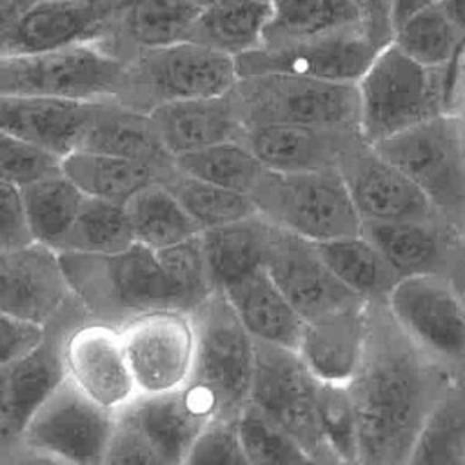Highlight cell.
I'll use <instances>...</instances> for the list:
<instances>
[{
  "instance_id": "6da1fadb",
  "label": "cell",
  "mask_w": 465,
  "mask_h": 465,
  "mask_svg": "<svg viewBox=\"0 0 465 465\" xmlns=\"http://www.w3.org/2000/svg\"><path fill=\"white\" fill-rule=\"evenodd\" d=\"M454 383L401 331L385 300H369L363 354L347 383L358 420V463H409L429 414Z\"/></svg>"
},
{
  "instance_id": "7a4b0ae2",
  "label": "cell",
  "mask_w": 465,
  "mask_h": 465,
  "mask_svg": "<svg viewBox=\"0 0 465 465\" xmlns=\"http://www.w3.org/2000/svg\"><path fill=\"white\" fill-rule=\"evenodd\" d=\"M71 294L91 320L114 327L160 309L191 307L163 271L156 251L138 242L116 252H58Z\"/></svg>"
},
{
  "instance_id": "3957f363",
  "label": "cell",
  "mask_w": 465,
  "mask_h": 465,
  "mask_svg": "<svg viewBox=\"0 0 465 465\" xmlns=\"http://www.w3.org/2000/svg\"><path fill=\"white\" fill-rule=\"evenodd\" d=\"M360 133L369 145L441 113L456 111V85L445 67H427L392 40L356 82Z\"/></svg>"
},
{
  "instance_id": "277c9868",
  "label": "cell",
  "mask_w": 465,
  "mask_h": 465,
  "mask_svg": "<svg viewBox=\"0 0 465 465\" xmlns=\"http://www.w3.org/2000/svg\"><path fill=\"white\" fill-rule=\"evenodd\" d=\"M242 127H358L356 82H332L291 73L242 74L227 91Z\"/></svg>"
},
{
  "instance_id": "5b68a950",
  "label": "cell",
  "mask_w": 465,
  "mask_h": 465,
  "mask_svg": "<svg viewBox=\"0 0 465 465\" xmlns=\"http://www.w3.org/2000/svg\"><path fill=\"white\" fill-rule=\"evenodd\" d=\"M405 173L438 216L465 238V120L441 113L372 145Z\"/></svg>"
},
{
  "instance_id": "8992f818",
  "label": "cell",
  "mask_w": 465,
  "mask_h": 465,
  "mask_svg": "<svg viewBox=\"0 0 465 465\" xmlns=\"http://www.w3.org/2000/svg\"><path fill=\"white\" fill-rule=\"evenodd\" d=\"M191 318L196 345L187 385L209 403L214 418H238L251 394L254 340L218 289L191 311Z\"/></svg>"
},
{
  "instance_id": "52a82bcc",
  "label": "cell",
  "mask_w": 465,
  "mask_h": 465,
  "mask_svg": "<svg viewBox=\"0 0 465 465\" xmlns=\"http://www.w3.org/2000/svg\"><path fill=\"white\" fill-rule=\"evenodd\" d=\"M236 78L232 56L182 40L138 49L127 56L116 100L136 111L151 113L176 100L225 94Z\"/></svg>"
},
{
  "instance_id": "ba28073f",
  "label": "cell",
  "mask_w": 465,
  "mask_h": 465,
  "mask_svg": "<svg viewBox=\"0 0 465 465\" xmlns=\"http://www.w3.org/2000/svg\"><path fill=\"white\" fill-rule=\"evenodd\" d=\"M272 225L322 242L361 232V218L338 171L265 169L249 193Z\"/></svg>"
},
{
  "instance_id": "9c48e42d",
  "label": "cell",
  "mask_w": 465,
  "mask_h": 465,
  "mask_svg": "<svg viewBox=\"0 0 465 465\" xmlns=\"http://www.w3.org/2000/svg\"><path fill=\"white\" fill-rule=\"evenodd\" d=\"M124 69L125 60L104 42L0 56V94L116 100Z\"/></svg>"
},
{
  "instance_id": "30bf717a",
  "label": "cell",
  "mask_w": 465,
  "mask_h": 465,
  "mask_svg": "<svg viewBox=\"0 0 465 465\" xmlns=\"http://www.w3.org/2000/svg\"><path fill=\"white\" fill-rule=\"evenodd\" d=\"M254 340V338H252ZM318 380L292 349L254 340L249 401L278 423L312 463H336L316 412Z\"/></svg>"
},
{
  "instance_id": "8fae6325",
  "label": "cell",
  "mask_w": 465,
  "mask_h": 465,
  "mask_svg": "<svg viewBox=\"0 0 465 465\" xmlns=\"http://www.w3.org/2000/svg\"><path fill=\"white\" fill-rule=\"evenodd\" d=\"M401 331L454 381H465V303L443 274H414L396 282L385 298Z\"/></svg>"
},
{
  "instance_id": "7c38bea8",
  "label": "cell",
  "mask_w": 465,
  "mask_h": 465,
  "mask_svg": "<svg viewBox=\"0 0 465 465\" xmlns=\"http://www.w3.org/2000/svg\"><path fill=\"white\" fill-rule=\"evenodd\" d=\"M114 412L64 378L27 418L18 443L27 452L62 463H104Z\"/></svg>"
},
{
  "instance_id": "4fadbf2b",
  "label": "cell",
  "mask_w": 465,
  "mask_h": 465,
  "mask_svg": "<svg viewBox=\"0 0 465 465\" xmlns=\"http://www.w3.org/2000/svg\"><path fill=\"white\" fill-rule=\"evenodd\" d=\"M391 35L365 24L302 40L258 45L234 56L236 73H291L332 82H358Z\"/></svg>"
},
{
  "instance_id": "5bb4252c",
  "label": "cell",
  "mask_w": 465,
  "mask_h": 465,
  "mask_svg": "<svg viewBox=\"0 0 465 465\" xmlns=\"http://www.w3.org/2000/svg\"><path fill=\"white\" fill-rule=\"evenodd\" d=\"M118 331L138 394L167 392L189 381L196 345L191 312L151 311Z\"/></svg>"
},
{
  "instance_id": "9a60e30c",
  "label": "cell",
  "mask_w": 465,
  "mask_h": 465,
  "mask_svg": "<svg viewBox=\"0 0 465 465\" xmlns=\"http://www.w3.org/2000/svg\"><path fill=\"white\" fill-rule=\"evenodd\" d=\"M263 267L305 322L367 302L332 274L318 254L314 242L276 225L271 231Z\"/></svg>"
},
{
  "instance_id": "2e32d148",
  "label": "cell",
  "mask_w": 465,
  "mask_h": 465,
  "mask_svg": "<svg viewBox=\"0 0 465 465\" xmlns=\"http://www.w3.org/2000/svg\"><path fill=\"white\" fill-rule=\"evenodd\" d=\"M64 371L76 389L111 412L138 396L114 325L87 318L73 327L64 341Z\"/></svg>"
},
{
  "instance_id": "e0dca14e",
  "label": "cell",
  "mask_w": 465,
  "mask_h": 465,
  "mask_svg": "<svg viewBox=\"0 0 465 465\" xmlns=\"http://www.w3.org/2000/svg\"><path fill=\"white\" fill-rule=\"evenodd\" d=\"M87 312L71 294L62 309L44 325L38 343L9 365V411L0 436V449L16 445L20 432L40 401L65 378L64 341Z\"/></svg>"
},
{
  "instance_id": "ac0fdd59",
  "label": "cell",
  "mask_w": 465,
  "mask_h": 465,
  "mask_svg": "<svg viewBox=\"0 0 465 465\" xmlns=\"http://www.w3.org/2000/svg\"><path fill=\"white\" fill-rule=\"evenodd\" d=\"M338 173L361 222H443L418 185L369 143L354 151Z\"/></svg>"
},
{
  "instance_id": "d6986e66",
  "label": "cell",
  "mask_w": 465,
  "mask_h": 465,
  "mask_svg": "<svg viewBox=\"0 0 465 465\" xmlns=\"http://www.w3.org/2000/svg\"><path fill=\"white\" fill-rule=\"evenodd\" d=\"M238 140L272 171H338L367 142L358 127L251 125Z\"/></svg>"
},
{
  "instance_id": "ffe728a7",
  "label": "cell",
  "mask_w": 465,
  "mask_h": 465,
  "mask_svg": "<svg viewBox=\"0 0 465 465\" xmlns=\"http://www.w3.org/2000/svg\"><path fill=\"white\" fill-rule=\"evenodd\" d=\"M69 298L58 251L38 242L0 249V312L45 325Z\"/></svg>"
},
{
  "instance_id": "44dd1931",
  "label": "cell",
  "mask_w": 465,
  "mask_h": 465,
  "mask_svg": "<svg viewBox=\"0 0 465 465\" xmlns=\"http://www.w3.org/2000/svg\"><path fill=\"white\" fill-rule=\"evenodd\" d=\"M113 20L82 0H33L0 36V56L104 42Z\"/></svg>"
},
{
  "instance_id": "7402d4cb",
  "label": "cell",
  "mask_w": 465,
  "mask_h": 465,
  "mask_svg": "<svg viewBox=\"0 0 465 465\" xmlns=\"http://www.w3.org/2000/svg\"><path fill=\"white\" fill-rule=\"evenodd\" d=\"M143 434L158 463L180 465L214 418L209 403L191 387L183 385L158 394H138L120 409Z\"/></svg>"
},
{
  "instance_id": "603a6c76",
  "label": "cell",
  "mask_w": 465,
  "mask_h": 465,
  "mask_svg": "<svg viewBox=\"0 0 465 465\" xmlns=\"http://www.w3.org/2000/svg\"><path fill=\"white\" fill-rule=\"evenodd\" d=\"M367 336V302H358L305 322L296 352L309 372L325 383L347 385Z\"/></svg>"
},
{
  "instance_id": "cb8c5ba5",
  "label": "cell",
  "mask_w": 465,
  "mask_h": 465,
  "mask_svg": "<svg viewBox=\"0 0 465 465\" xmlns=\"http://www.w3.org/2000/svg\"><path fill=\"white\" fill-rule=\"evenodd\" d=\"M96 102L0 94V129L62 158L76 147Z\"/></svg>"
},
{
  "instance_id": "d4e9b609",
  "label": "cell",
  "mask_w": 465,
  "mask_h": 465,
  "mask_svg": "<svg viewBox=\"0 0 465 465\" xmlns=\"http://www.w3.org/2000/svg\"><path fill=\"white\" fill-rule=\"evenodd\" d=\"M76 147L134 160L165 176L174 169V158L163 147L149 114L114 98L94 104Z\"/></svg>"
},
{
  "instance_id": "484cf974",
  "label": "cell",
  "mask_w": 465,
  "mask_h": 465,
  "mask_svg": "<svg viewBox=\"0 0 465 465\" xmlns=\"http://www.w3.org/2000/svg\"><path fill=\"white\" fill-rule=\"evenodd\" d=\"M369 238L400 278L445 274L460 234L445 222H361Z\"/></svg>"
},
{
  "instance_id": "4316f807",
  "label": "cell",
  "mask_w": 465,
  "mask_h": 465,
  "mask_svg": "<svg viewBox=\"0 0 465 465\" xmlns=\"http://www.w3.org/2000/svg\"><path fill=\"white\" fill-rule=\"evenodd\" d=\"M147 114L173 158L220 142L238 140L242 133V124L227 93L169 102Z\"/></svg>"
},
{
  "instance_id": "83f0119b",
  "label": "cell",
  "mask_w": 465,
  "mask_h": 465,
  "mask_svg": "<svg viewBox=\"0 0 465 465\" xmlns=\"http://www.w3.org/2000/svg\"><path fill=\"white\" fill-rule=\"evenodd\" d=\"M222 292L254 340L298 349L305 320L283 296L265 267L229 283Z\"/></svg>"
},
{
  "instance_id": "f1b7e54d",
  "label": "cell",
  "mask_w": 465,
  "mask_h": 465,
  "mask_svg": "<svg viewBox=\"0 0 465 465\" xmlns=\"http://www.w3.org/2000/svg\"><path fill=\"white\" fill-rule=\"evenodd\" d=\"M200 11L193 0H131L114 16L104 44L125 60L138 49L187 40Z\"/></svg>"
},
{
  "instance_id": "f546056e",
  "label": "cell",
  "mask_w": 465,
  "mask_h": 465,
  "mask_svg": "<svg viewBox=\"0 0 465 465\" xmlns=\"http://www.w3.org/2000/svg\"><path fill=\"white\" fill-rule=\"evenodd\" d=\"M271 231L272 223L262 214L203 229L200 240L213 287L222 291L263 267Z\"/></svg>"
},
{
  "instance_id": "4dcf8cb0",
  "label": "cell",
  "mask_w": 465,
  "mask_h": 465,
  "mask_svg": "<svg viewBox=\"0 0 465 465\" xmlns=\"http://www.w3.org/2000/svg\"><path fill=\"white\" fill-rule=\"evenodd\" d=\"M392 42L427 67H445L458 89L465 36L443 0L427 4L392 29Z\"/></svg>"
},
{
  "instance_id": "1f68e13d",
  "label": "cell",
  "mask_w": 465,
  "mask_h": 465,
  "mask_svg": "<svg viewBox=\"0 0 465 465\" xmlns=\"http://www.w3.org/2000/svg\"><path fill=\"white\" fill-rule=\"evenodd\" d=\"M60 169L85 196L116 203H125L136 191L165 176L151 165L80 147L60 158Z\"/></svg>"
},
{
  "instance_id": "d6a6232c",
  "label": "cell",
  "mask_w": 465,
  "mask_h": 465,
  "mask_svg": "<svg viewBox=\"0 0 465 465\" xmlns=\"http://www.w3.org/2000/svg\"><path fill=\"white\" fill-rule=\"evenodd\" d=\"M314 247L332 274L363 300H385L400 280L380 249L360 234L314 242Z\"/></svg>"
},
{
  "instance_id": "836d02e7",
  "label": "cell",
  "mask_w": 465,
  "mask_h": 465,
  "mask_svg": "<svg viewBox=\"0 0 465 465\" xmlns=\"http://www.w3.org/2000/svg\"><path fill=\"white\" fill-rule=\"evenodd\" d=\"M271 11V0H236L205 7L196 16L187 40L234 58L262 44Z\"/></svg>"
},
{
  "instance_id": "e575fe53",
  "label": "cell",
  "mask_w": 465,
  "mask_h": 465,
  "mask_svg": "<svg viewBox=\"0 0 465 465\" xmlns=\"http://www.w3.org/2000/svg\"><path fill=\"white\" fill-rule=\"evenodd\" d=\"M272 11L262 44L272 45L320 36L365 24L352 0H271ZM371 25V24H369ZM383 33V31H381Z\"/></svg>"
},
{
  "instance_id": "d590c367",
  "label": "cell",
  "mask_w": 465,
  "mask_h": 465,
  "mask_svg": "<svg viewBox=\"0 0 465 465\" xmlns=\"http://www.w3.org/2000/svg\"><path fill=\"white\" fill-rule=\"evenodd\" d=\"M33 242L58 251L85 194L56 169L20 187Z\"/></svg>"
},
{
  "instance_id": "8d00e7d4",
  "label": "cell",
  "mask_w": 465,
  "mask_h": 465,
  "mask_svg": "<svg viewBox=\"0 0 465 465\" xmlns=\"http://www.w3.org/2000/svg\"><path fill=\"white\" fill-rule=\"evenodd\" d=\"M124 207L134 242L154 251L202 232L200 225L162 182H153L142 187L124 203Z\"/></svg>"
},
{
  "instance_id": "74e56055",
  "label": "cell",
  "mask_w": 465,
  "mask_h": 465,
  "mask_svg": "<svg viewBox=\"0 0 465 465\" xmlns=\"http://www.w3.org/2000/svg\"><path fill=\"white\" fill-rule=\"evenodd\" d=\"M174 167L189 176L249 194L267 169L240 140L220 142L174 156Z\"/></svg>"
},
{
  "instance_id": "f35d334b",
  "label": "cell",
  "mask_w": 465,
  "mask_h": 465,
  "mask_svg": "<svg viewBox=\"0 0 465 465\" xmlns=\"http://www.w3.org/2000/svg\"><path fill=\"white\" fill-rule=\"evenodd\" d=\"M134 243L124 203L85 196L58 252L104 254Z\"/></svg>"
},
{
  "instance_id": "ab89813d",
  "label": "cell",
  "mask_w": 465,
  "mask_h": 465,
  "mask_svg": "<svg viewBox=\"0 0 465 465\" xmlns=\"http://www.w3.org/2000/svg\"><path fill=\"white\" fill-rule=\"evenodd\" d=\"M162 183L176 196L202 231L258 214L249 194L189 176L176 167Z\"/></svg>"
},
{
  "instance_id": "60d3db41",
  "label": "cell",
  "mask_w": 465,
  "mask_h": 465,
  "mask_svg": "<svg viewBox=\"0 0 465 465\" xmlns=\"http://www.w3.org/2000/svg\"><path fill=\"white\" fill-rule=\"evenodd\" d=\"M409 463H465V381L454 383L436 403Z\"/></svg>"
},
{
  "instance_id": "b9f144b4",
  "label": "cell",
  "mask_w": 465,
  "mask_h": 465,
  "mask_svg": "<svg viewBox=\"0 0 465 465\" xmlns=\"http://www.w3.org/2000/svg\"><path fill=\"white\" fill-rule=\"evenodd\" d=\"M236 425L247 463H311L303 449L254 403L243 405Z\"/></svg>"
},
{
  "instance_id": "7bdbcfd3",
  "label": "cell",
  "mask_w": 465,
  "mask_h": 465,
  "mask_svg": "<svg viewBox=\"0 0 465 465\" xmlns=\"http://www.w3.org/2000/svg\"><path fill=\"white\" fill-rule=\"evenodd\" d=\"M316 412L322 434L336 458V463H358V420L347 385L318 380Z\"/></svg>"
},
{
  "instance_id": "ee69618b",
  "label": "cell",
  "mask_w": 465,
  "mask_h": 465,
  "mask_svg": "<svg viewBox=\"0 0 465 465\" xmlns=\"http://www.w3.org/2000/svg\"><path fill=\"white\" fill-rule=\"evenodd\" d=\"M156 256L167 276L185 296L191 311L196 309L214 291L200 234L158 249Z\"/></svg>"
},
{
  "instance_id": "f6af8a7d",
  "label": "cell",
  "mask_w": 465,
  "mask_h": 465,
  "mask_svg": "<svg viewBox=\"0 0 465 465\" xmlns=\"http://www.w3.org/2000/svg\"><path fill=\"white\" fill-rule=\"evenodd\" d=\"M60 169V158L0 129V180L18 187Z\"/></svg>"
},
{
  "instance_id": "bcb514c9",
  "label": "cell",
  "mask_w": 465,
  "mask_h": 465,
  "mask_svg": "<svg viewBox=\"0 0 465 465\" xmlns=\"http://www.w3.org/2000/svg\"><path fill=\"white\" fill-rule=\"evenodd\" d=\"M236 420L238 418H213L193 443L185 463L247 465Z\"/></svg>"
},
{
  "instance_id": "7dc6e473",
  "label": "cell",
  "mask_w": 465,
  "mask_h": 465,
  "mask_svg": "<svg viewBox=\"0 0 465 465\" xmlns=\"http://www.w3.org/2000/svg\"><path fill=\"white\" fill-rule=\"evenodd\" d=\"M104 463H158L138 427L124 414L114 412V427L104 456Z\"/></svg>"
},
{
  "instance_id": "c3c4849f",
  "label": "cell",
  "mask_w": 465,
  "mask_h": 465,
  "mask_svg": "<svg viewBox=\"0 0 465 465\" xmlns=\"http://www.w3.org/2000/svg\"><path fill=\"white\" fill-rule=\"evenodd\" d=\"M20 187L0 180V249H13L31 243Z\"/></svg>"
},
{
  "instance_id": "681fc988",
  "label": "cell",
  "mask_w": 465,
  "mask_h": 465,
  "mask_svg": "<svg viewBox=\"0 0 465 465\" xmlns=\"http://www.w3.org/2000/svg\"><path fill=\"white\" fill-rule=\"evenodd\" d=\"M44 325L0 312V369L9 367L42 338Z\"/></svg>"
},
{
  "instance_id": "f907efd6",
  "label": "cell",
  "mask_w": 465,
  "mask_h": 465,
  "mask_svg": "<svg viewBox=\"0 0 465 465\" xmlns=\"http://www.w3.org/2000/svg\"><path fill=\"white\" fill-rule=\"evenodd\" d=\"M367 24L383 31L392 36V24H391V0H352Z\"/></svg>"
},
{
  "instance_id": "816d5d0a",
  "label": "cell",
  "mask_w": 465,
  "mask_h": 465,
  "mask_svg": "<svg viewBox=\"0 0 465 465\" xmlns=\"http://www.w3.org/2000/svg\"><path fill=\"white\" fill-rule=\"evenodd\" d=\"M454 289L458 291L461 302L465 303V238H460V242L454 247V252L450 256V262L447 265L445 274Z\"/></svg>"
},
{
  "instance_id": "f5cc1de1",
  "label": "cell",
  "mask_w": 465,
  "mask_h": 465,
  "mask_svg": "<svg viewBox=\"0 0 465 465\" xmlns=\"http://www.w3.org/2000/svg\"><path fill=\"white\" fill-rule=\"evenodd\" d=\"M436 0H391V24L392 29L403 22L409 15H412L414 11H418L420 7L432 4Z\"/></svg>"
},
{
  "instance_id": "db71d44e",
  "label": "cell",
  "mask_w": 465,
  "mask_h": 465,
  "mask_svg": "<svg viewBox=\"0 0 465 465\" xmlns=\"http://www.w3.org/2000/svg\"><path fill=\"white\" fill-rule=\"evenodd\" d=\"M33 0H0V36L7 31L18 13Z\"/></svg>"
},
{
  "instance_id": "11a10c76",
  "label": "cell",
  "mask_w": 465,
  "mask_h": 465,
  "mask_svg": "<svg viewBox=\"0 0 465 465\" xmlns=\"http://www.w3.org/2000/svg\"><path fill=\"white\" fill-rule=\"evenodd\" d=\"M9 411V367L0 369V436Z\"/></svg>"
},
{
  "instance_id": "9f6ffc18",
  "label": "cell",
  "mask_w": 465,
  "mask_h": 465,
  "mask_svg": "<svg viewBox=\"0 0 465 465\" xmlns=\"http://www.w3.org/2000/svg\"><path fill=\"white\" fill-rule=\"evenodd\" d=\"M85 4H89L91 7L98 9L100 13L114 18L131 0H82Z\"/></svg>"
},
{
  "instance_id": "6f0895ef",
  "label": "cell",
  "mask_w": 465,
  "mask_h": 465,
  "mask_svg": "<svg viewBox=\"0 0 465 465\" xmlns=\"http://www.w3.org/2000/svg\"><path fill=\"white\" fill-rule=\"evenodd\" d=\"M461 35L465 36V0H443Z\"/></svg>"
},
{
  "instance_id": "680465c9",
  "label": "cell",
  "mask_w": 465,
  "mask_h": 465,
  "mask_svg": "<svg viewBox=\"0 0 465 465\" xmlns=\"http://www.w3.org/2000/svg\"><path fill=\"white\" fill-rule=\"evenodd\" d=\"M456 111L465 120V56L461 60L460 67V78H458V93H456Z\"/></svg>"
},
{
  "instance_id": "91938a15",
  "label": "cell",
  "mask_w": 465,
  "mask_h": 465,
  "mask_svg": "<svg viewBox=\"0 0 465 465\" xmlns=\"http://www.w3.org/2000/svg\"><path fill=\"white\" fill-rule=\"evenodd\" d=\"M200 9H205V7H214V5H223V4H231V2H236V0H193Z\"/></svg>"
}]
</instances>
